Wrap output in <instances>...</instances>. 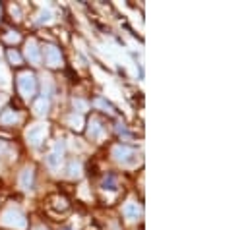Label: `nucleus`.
Masks as SVG:
<instances>
[{
  "label": "nucleus",
  "mask_w": 250,
  "mask_h": 230,
  "mask_svg": "<svg viewBox=\"0 0 250 230\" xmlns=\"http://www.w3.org/2000/svg\"><path fill=\"white\" fill-rule=\"evenodd\" d=\"M0 225L6 227V229H14V230L27 229L25 215H23L18 207H8V209H4L2 215H0Z\"/></svg>",
  "instance_id": "1"
},
{
  "label": "nucleus",
  "mask_w": 250,
  "mask_h": 230,
  "mask_svg": "<svg viewBox=\"0 0 250 230\" xmlns=\"http://www.w3.org/2000/svg\"><path fill=\"white\" fill-rule=\"evenodd\" d=\"M113 157L123 167H136L140 163V153L132 147H126V145H115L113 147Z\"/></svg>",
  "instance_id": "2"
},
{
  "label": "nucleus",
  "mask_w": 250,
  "mask_h": 230,
  "mask_svg": "<svg viewBox=\"0 0 250 230\" xmlns=\"http://www.w3.org/2000/svg\"><path fill=\"white\" fill-rule=\"evenodd\" d=\"M49 134V124L47 122H37V124H31L27 130H25V139L31 147H41V143L45 141Z\"/></svg>",
  "instance_id": "3"
},
{
  "label": "nucleus",
  "mask_w": 250,
  "mask_h": 230,
  "mask_svg": "<svg viewBox=\"0 0 250 230\" xmlns=\"http://www.w3.org/2000/svg\"><path fill=\"white\" fill-rule=\"evenodd\" d=\"M18 89H20V93H21L23 99H31L35 95V91H37V79H35V76L29 74V72H21L18 76Z\"/></svg>",
  "instance_id": "4"
},
{
  "label": "nucleus",
  "mask_w": 250,
  "mask_h": 230,
  "mask_svg": "<svg viewBox=\"0 0 250 230\" xmlns=\"http://www.w3.org/2000/svg\"><path fill=\"white\" fill-rule=\"evenodd\" d=\"M64 151H66L64 141H61V139L55 141V145L51 147V151L47 155V165H49L51 171H61V167L64 163Z\"/></svg>",
  "instance_id": "5"
},
{
  "label": "nucleus",
  "mask_w": 250,
  "mask_h": 230,
  "mask_svg": "<svg viewBox=\"0 0 250 230\" xmlns=\"http://www.w3.org/2000/svg\"><path fill=\"white\" fill-rule=\"evenodd\" d=\"M43 55H45L47 66H51V68H59V66H62V55H61V51H59L55 45H45Z\"/></svg>",
  "instance_id": "6"
},
{
  "label": "nucleus",
  "mask_w": 250,
  "mask_h": 230,
  "mask_svg": "<svg viewBox=\"0 0 250 230\" xmlns=\"http://www.w3.org/2000/svg\"><path fill=\"white\" fill-rule=\"evenodd\" d=\"M123 215H125L126 221H130V223H134V221H140L142 219V215H144V211H142V205L140 203H136V201H126L125 207H123Z\"/></svg>",
  "instance_id": "7"
},
{
  "label": "nucleus",
  "mask_w": 250,
  "mask_h": 230,
  "mask_svg": "<svg viewBox=\"0 0 250 230\" xmlns=\"http://www.w3.org/2000/svg\"><path fill=\"white\" fill-rule=\"evenodd\" d=\"M25 57H27V60L33 66H39L41 64V49H39V45H37L35 39H29L25 43Z\"/></svg>",
  "instance_id": "8"
},
{
  "label": "nucleus",
  "mask_w": 250,
  "mask_h": 230,
  "mask_svg": "<svg viewBox=\"0 0 250 230\" xmlns=\"http://www.w3.org/2000/svg\"><path fill=\"white\" fill-rule=\"evenodd\" d=\"M87 135H89V139H95V141H99V139L105 137V126L101 124L99 118H91V120H89Z\"/></svg>",
  "instance_id": "9"
},
{
  "label": "nucleus",
  "mask_w": 250,
  "mask_h": 230,
  "mask_svg": "<svg viewBox=\"0 0 250 230\" xmlns=\"http://www.w3.org/2000/svg\"><path fill=\"white\" fill-rule=\"evenodd\" d=\"M18 184H20V188H21L23 192H29V190H31V186H33V169H31V167H25V169L21 171Z\"/></svg>",
  "instance_id": "10"
},
{
  "label": "nucleus",
  "mask_w": 250,
  "mask_h": 230,
  "mask_svg": "<svg viewBox=\"0 0 250 230\" xmlns=\"http://www.w3.org/2000/svg\"><path fill=\"white\" fill-rule=\"evenodd\" d=\"M16 159V153H14V149L6 143V141H0V169L4 167V165H8V163H12Z\"/></svg>",
  "instance_id": "11"
},
{
  "label": "nucleus",
  "mask_w": 250,
  "mask_h": 230,
  "mask_svg": "<svg viewBox=\"0 0 250 230\" xmlns=\"http://www.w3.org/2000/svg\"><path fill=\"white\" fill-rule=\"evenodd\" d=\"M55 21V12L51 10V8H43V10H39V14L35 16V23H39V25H49V23H53Z\"/></svg>",
  "instance_id": "12"
},
{
  "label": "nucleus",
  "mask_w": 250,
  "mask_h": 230,
  "mask_svg": "<svg viewBox=\"0 0 250 230\" xmlns=\"http://www.w3.org/2000/svg\"><path fill=\"white\" fill-rule=\"evenodd\" d=\"M20 118H21V116L18 115L16 111H12V109H6V111L0 115V124H2V126H10V124H16V122H20Z\"/></svg>",
  "instance_id": "13"
},
{
  "label": "nucleus",
  "mask_w": 250,
  "mask_h": 230,
  "mask_svg": "<svg viewBox=\"0 0 250 230\" xmlns=\"http://www.w3.org/2000/svg\"><path fill=\"white\" fill-rule=\"evenodd\" d=\"M0 87L2 89H10V74H8V68L2 60V53H0Z\"/></svg>",
  "instance_id": "14"
},
{
  "label": "nucleus",
  "mask_w": 250,
  "mask_h": 230,
  "mask_svg": "<svg viewBox=\"0 0 250 230\" xmlns=\"http://www.w3.org/2000/svg\"><path fill=\"white\" fill-rule=\"evenodd\" d=\"M66 124H68L72 130L78 132V130L83 128V118H82V115H76V113H74V115H70L68 118H66Z\"/></svg>",
  "instance_id": "15"
},
{
  "label": "nucleus",
  "mask_w": 250,
  "mask_h": 230,
  "mask_svg": "<svg viewBox=\"0 0 250 230\" xmlns=\"http://www.w3.org/2000/svg\"><path fill=\"white\" fill-rule=\"evenodd\" d=\"M33 113L37 116H45L49 113V99H39L35 105H33Z\"/></svg>",
  "instance_id": "16"
},
{
  "label": "nucleus",
  "mask_w": 250,
  "mask_h": 230,
  "mask_svg": "<svg viewBox=\"0 0 250 230\" xmlns=\"http://www.w3.org/2000/svg\"><path fill=\"white\" fill-rule=\"evenodd\" d=\"M82 174V163L78 159H72L70 165H68V176L70 178H78Z\"/></svg>",
  "instance_id": "17"
},
{
  "label": "nucleus",
  "mask_w": 250,
  "mask_h": 230,
  "mask_svg": "<svg viewBox=\"0 0 250 230\" xmlns=\"http://www.w3.org/2000/svg\"><path fill=\"white\" fill-rule=\"evenodd\" d=\"M53 89H55V85H53V77L45 76V77H43V99H49V97L53 95Z\"/></svg>",
  "instance_id": "18"
},
{
  "label": "nucleus",
  "mask_w": 250,
  "mask_h": 230,
  "mask_svg": "<svg viewBox=\"0 0 250 230\" xmlns=\"http://www.w3.org/2000/svg\"><path fill=\"white\" fill-rule=\"evenodd\" d=\"M95 107H99V109H103L105 113H109V115H113V107H111L109 103H105L103 99H97V101H95Z\"/></svg>",
  "instance_id": "19"
},
{
  "label": "nucleus",
  "mask_w": 250,
  "mask_h": 230,
  "mask_svg": "<svg viewBox=\"0 0 250 230\" xmlns=\"http://www.w3.org/2000/svg\"><path fill=\"white\" fill-rule=\"evenodd\" d=\"M87 103L85 101H82V99H74V109H78L80 113H83V111H87Z\"/></svg>",
  "instance_id": "20"
},
{
  "label": "nucleus",
  "mask_w": 250,
  "mask_h": 230,
  "mask_svg": "<svg viewBox=\"0 0 250 230\" xmlns=\"http://www.w3.org/2000/svg\"><path fill=\"white\" fill-rule=\"evenodd\" d=\"M8 58H10V62L14 64V66H18V64H21V57L16 53V51H10L8 53Z\"/></svg>",
  "instance_id": "21"
},
{
  "label": "nucleus",
  "mask_w": 250,
  "mask_h": 230,
  "mask_svg": "<svg viewBox=\"0 0 250 230\" xmlns=\"http://www.w3.org/2000/svg\"><path fill=\"white\" fill-rule=\"evenodd\" d=\"M6 41H8V43H18V41H20V35H18V33H14V31H8Z\"/></svg>",
  "instance_id": "22"
},
{
  "label": "nucleus",
  "mask_w": 250,
  "mask_h": 230,
  "mask_svg": "<svg viewBox=\"0 0 250 230\" xmlns=\"http://www.w3.org/2000/svg\"><path fill=\"white\" fill-rule=\"evenodd\" d=\"M35 230H47V229H45V227H37Z\"/></svg>",
  "instance_id": "23"
},
{
  "label": "nucleus",
  "mask_w": 250,
  "mask_h": 230,
  "mask_svg": "<svg viewBox=\"0 0 250 230\" xmlns=\"http://www.w3.org/2000/svg\"><path fill=\"white\" fill-rule=\"evenodd\" d=\"M2 103H4V97H0V105H2Z\"/></svg>",
  "instance_id": "24"
}]
</instances>
